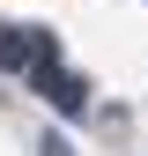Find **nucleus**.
<instances>
[{
  "mask_svg": "<svg viewBox=\"0 0 148 156\" xmlns=\"http://www.w3.org/2000/svg\"><path fill=\"white\" fill-rule=\"evenodd\" d=\"M22 74H30V89H45L59 112H89V74H67V67H52V60H37Z\"/></svg>",
  "mask_w": 148,
  "mask_h": 156,
  "instance_id": "1",
  "label": "nucleus"
},
{
  "mask_svg": "<svg viewBox=\"0 0 148 156\" xmlns=\"http://www.w3.org/2000/svg\"><path fill=\"white\" fill-rule=\"evenodd\" d=\"M0 67H15V74H22V67H30V37H15V30H0Z\"/></svg>",
  "mask_w": 148,
  "mask_h": 156,
  "instance_id": "2",
  "label": "nucleus"
},
{
  "mask_svg": "<svg viewBox=\"0 0 148 156\" xmlns=\"http://www.w3.org/2000/svg\"><path fill=\"white\" fill-rule=\"evenodd\" d=\"M37 156H74V149H67V134H37Z\"/></svg>",
  "mask_w": 148,
  "mask_h": 156,
  "instance_id": "3",
  "label": "nucleus"
}]
</instances>
